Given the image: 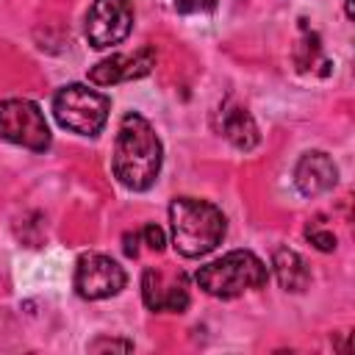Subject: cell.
Segmentation results:
<instances>
[{
	"label": "cell",
	"mask_w": 355,
	"mask_h": 355,
	"mask_svg": "<svg viewBox=\"0 0 355 355\" xmlns=\"http://www.w3.org/2000/svg\"><path fill=\"white\" fill-rule=\"evenodd\" d=\"M305 236H308V241H311L316 250H322V252H330V250H336V236H333L330 230L319 227L316 222L305 227Z\"/></svg>",
	"instance_id": "cell-13"
},
{
	"label": "cell",
	"mask_w": 355,
	"mask_h": 355,
	"mask_svg": "<svg viewBox=\"0 0 355 355\" xmlns=\"http://www.w3.org/2000/svg\"><path fill=\"white\" fill-rule=\"evenodd\" d=\"M133 28L130 0H94L86 14V39L92 47L103 50L128 39Z\"/></svg>",
	"instance_id": "cell-6"
},
{
	"label": "cell",
	"mask_w": 355,
	"mask_h": 355,
	"mask_svg": "<svg viewBox=\"0 0 355 355\" xmlns=\"http://www.w3.org/2000/svg\"><path fill=\"white\" fill-rule=\"evenodd\" d=\"M194 280H197V286L205 294L219 297V300H233V297H239L244 291L266 286L269 269H266V263L255 252L233 250V252H227V255L200 266Z\"/></svg>",
	"instance_id": "cell-3"
},
{
	"label": "cell",
	"mask_w": 355,
	"mask_h": 355,
	"mask_svg": "<svg viewBox=\"0 0 355 355\" xmlns=\"http://www.w3.org/2000/svg\"><path fill=\"white\" fill-rule=\"evenodd\" d=\"M108 97L83 83H69L53 97V114L58 125L78 136H97L108 122Z\"/></svg>",
	"instance_id": "cell-4"
},
{
	"label": "cell",
	"mask_w": 355,
	"mask_h": 355,
	"mask_svg": "<svg viewBox=\"0 0 355 355\" xmlns=\"http://www.w3.org/2000/svg\"><path fill=\"white\" fill-rule=\"evenodd\" d=\"M136 241H139V233H128V236H125V252H128L130 258L139 255V244H136Z\"/></svg>",
	"instance_id": "cell-17"
},
{
	"label": "cell",
	"mask_w": 355,
	"mask_h": 355,
	"mask_svg": "<svg viewBox=\"0 0 355 355\" xmlns=\"http://www.w3.org/2000/svg\"><path fill=\"white\" fill-rule=\"evenodd\" d=\"M125 269L103 255V252H89L78 261L75 266V291L83 297V300H105V297H114L125 288Z\"/></svg>",
	"instance_id": "cell-7"
},
{
	"label": "cell",
	"mask_w": 355,
	"mask_h": 355,
	"mask_svg": "<svg viewBox=\"0 0 355 355\" xmlns=\"http://www.w3.org/2000/svg\"><path fill=\"white\" fill-rule=\"evenodd\" d=\"M161 141L153 125L139 114H125L114 141V178L130 191H147L161 172Z\"/></svg>",
	"instance_id": "cell-1"
},
{
	"label": "cell",
	"mask_w": 355,
	"mask_h": 355,
	"mask_svg": "<svg viewBox=\"0 0 355 355\" xmlns=\"http://www.w3.org/2000/svg\"><path fill=\"white\" fill-rule=\"evenodd\" d=\"M155 67V50L153 47H139L136 53H116L111 58H103L89 69V80L97 86H111L122 80H136L144 78Z\"/></svg>",
	"instance_id": "cell-9"
},
{
	"label": "cell",
	"mask_w": 355,
	"mask_h": 355,
	"mask_svg": "<svg viewBox=\"0 0 355 355\" xmlns=\"http://www.w3.org/2000/svg\"><path fill=\"white\" fill-rule=\"evenodd\" d=\"M139 239H144V244H147L150 250H155V252H161V250H164V244H166L164 230H161L158 225H144V227H141V233H139Z\"/></svg>",
	"instance_id": "cell-15"
},
{
	"label": "cell",
	"mask_w": 355,
	"mask_h": 355,
	"mask_svg": "<svg viewBox=\"0 0 355 355\" xmlns=\"http://www.w3.org/2000/svg\"><path fill=\"white\" fill-rule=\"evenodd\" d=\"M272 266H275V277L286 291H302L311 280L308 263L300 252L288 250V247H277L272 255Z\"/></svg>",
	"instance_id": "cell-11"
},
{
	"label": "cell",
	"mask_w": 355,
	"mask_h": 355,
	"mask_svg": "<svg viewBox=\"0 0 355 355\" xmlns=\"http://www.w3.org/2000/svg\"><path fill=\"white\" fill-rule=\"evenodd\" d=\"M172 222V241L183 258H202L216 250L225 239L227 222L225 214L208 202L194 197H175L169 205Z\"/></svg>",
	"instance_id": "cell-2"
},
{
	"label": "cell",
	"mask_w": 355,
	"mask_h": 355,
	"mask_svg": "<svg viewBox=\"0 0 355 355\" xmlns=\"http://www.w3.org/2000/svg\"><path fill=\"white\" fill-rule=\"evenodd\" d=\"M336 180H338V169H336V164L330 161L327 153L313 150V153H305L297 161L294 183L305 197H316V194L330 191L336 186Z\"/></svg>",
	"instance_id": "cell-10"
},
{
	"label": "cell",
	"mask_w": 355,
	"mask_h": 355,
	"mask_svg": "<svg viewBox=\"0 0 355 355\" xmlns=\"http://www.w3.org/2000/svg\"><path fill=\"white\" fill-rule=\"evenodd\" d=\"M222 133L230 139V144L233 147H239V150H252L255 144H258V128H255V119L250 116V111H244V108H227L225 105V111H222Z\"/></svg>",
	"instance_id": "cell-12"
},
{
	"label": "cell",
	"mask_w": 355,
	"mask_h": 355,
	"mask_svg": "<svg viewBox=\"0 0 355 355\" xmlns=\"http://www.w3.org/2000/svg\"><path fill=\"white\" fill-rule=\"evenodd\" d=\"M0 139L33 153H44L50 147V128L42 108L22 97L0 100Z\"/></svg>",
	"instance_id": "cell-5"
},
{
	"label": "cell",
	"mask_w": 355,
	"mask_h": 355,
	"mask_svg": "<svg viewBox=\"0 0 355 355\" xmlns=\"http://www.w3.org/2000/svg\"><path fill=\"white\" fill-rule=\"evenodd\" d=\"M141 297L150 311L180 313L189 305V277L180 269L147 266L141 275Z\"/></svg>",
	"instance_id": "cell-8"
},
{
	"label": "cell",
	"mask_w": 355,
	"mask_h": 355,
	"mask_svg": "<svg viewBox=\"0 0 355 355\" xmlns=\"http://www.w3.org/2000/svg\"><path fill=\"white\" fill-rule=\"evenodd\" d=\"M89 349L92 352H100V349H133V344L130 341H108V338H100V341L89 344Z\"/></svg>",
	"instance_id": "cell-16"
},
{
	"label": "cell",
	"mask_w": 355,
	"mask_h": 355,
	"mask_svg": "<svg viewBox=\"0 0 355 355\" xmlns=\"http://www.w3.org/2000/svg\"><path fill=\"white\" fill-rule=\"evenodd\" d=\"M178 14H208L216 8V0H172Z\"/></svg>",
	"instance_id": "cell-14"
}]
</instances>
